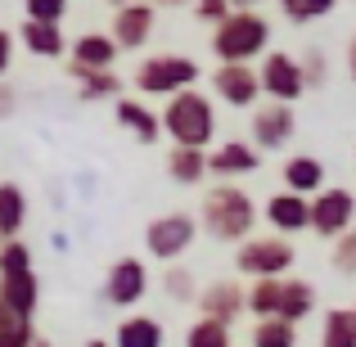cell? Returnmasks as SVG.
I'll list each match as a JSON object with an SVG mask.
<instances>
[{
	"instance_id": "cell-1",
	"label": "cell",
	"mask_w": 356,
	"mask_h": 347,
	"mask_svg": "<svg viewBox=\"0 0 356 347\" xmlns=\"http://www.w3.org/2000/svg\"><path fill=\"white\" fill-rule=\"evenodd\" d=\"M158 127H163V136L176 149H203L208 154V145L217 140V104L199 86L176 90L163 104V113H158Z\"/></svg>"
},
{
	"instance_id": "cell-2",
	"label": "cell",
	"mask_w": 356,
	"mask_h": 347,
	"mask_svg": "<svg viewBox=\"0 0 356 347\" xmlns=\"http://www.w3.org/2000/svg\"><path fill=\"white\" fill-rule=\"evenodd\" d=\"M203 230L212 234V239L221 243H243L257 226V203H252L248 190H239V185L221 181L212 185L208 194H203Z\"/></svg>"
},
{
	"instance_id": "cell-3",
	"label": "cell",
	"mask_w": 356,
	"mask_h": 347,
	"mask_svg": "<svg viewBox=\"0 0 356 347\" xmlns=\"http://www.w3.org/2000/svg\"><path fill=\"white\" fill-rule=\"evenodd\" d=\"M270 50V23L257 9H230L212 27V54L217 63H252Z\"/></svg>"
},
{
	"instance_id": "cell-4",
	"label": "cell",
	"mask_w": 356,
	"mask_h": 347,
	"mask_svg": "<svg viewBox=\"0 0 356 347\" xmlns=\"http://www.w3.org/2000/svg\"><path fill=\"white\" fill-rule=\"evenodd\" d=\"M298 261L293 239H280V234H248L235 248V271L248 280H284Z\"/></svg>"
},
{
	"instance_id": "cell-5",
	"label": "cell",
	"mask_w": 356,
	"mask_h": 347,
	"mask_svg": "<svg viewBox=\"0 0 356 347\" xmlns=\"http://www.w3.org/2000/svg\"><path fill=\"white\" fill-rule=\"evenodd\" d=\"M203 68L190 59V54H149L145 63L136 68V90L140 95H158V99H172L176 90H190L199 86Z\"/></svg>"
},
{
	"instance_id": "cell-6",
	"label": "cell",
	"mask_w": 356,
	"mask_h": 347,
	"mask_svg": "<svg viewBox=\"0 0 356 347\" xmlns=\"http://www.w3.org/2000/svg\"><path fill=\"white\" fill-rule=\"evenodd\" d=\"M194 239H199V221H194L190 212H163V217H154L149 230H145L149 257L167 261V266H176V261L194 248Z\"/></svg>"
},
{
	"instance_id": "cell-7",
	"label": "cell",
	"mask_w": 356,
	"mask_h": 347,
	"mask_svg": "<svg viewBox=\"0 0 356 347\" xmlns=\"http://www.w3.org/2000/svg\"><path fill=\"white\" fill-rule=\"evenodd\" d=\"M257 95L270 99V104H298L302 99V72H298V54L289 50H266L257 68Z\"/></svg>"
},
{
	"instance_id": "cell-8",
	"label": "cell",
	"mask_w": 356,
	"mask_h": 347,
	"mask_svg": "<svg viewBox=\"0 0 356 347\" xmlns=\"http://www.w3.org/2000/svg\"><path fill=\"white\" fill-rule=\"evenodd\" d=\"M352 217H356V199H352V190H343V185H325L321 194L307 199V230H316L321 239L348 234Z\"/></svg>"
},
{
	"instance_id": "cell-9",
	"label": "cell",
	"mask_w": 356,
	"mask_h": 347,
	"mask_svg": "<svg viewBox=\"0 0 356 347\" xmlns=\"http://www.w3.org/2000/svg\"><path fill=\"white\" fill-rule=\"evenodd\" d=\"M145 293H149V266L140 257H118L104 275V302L131 312L145 302Z\"/></svg>"
},
{
	"instance_id": "cell-10",
	"label": "cell",
	"mask_w": 356,
	"mask_h": 347,
	"mask_svg": "<svg viewBox=\"0 0 356 347\" xmlns=\"http://www.w3.org/2000/svg\"><path fill=\"white\" fill-rule=\"evenodd\" d=\"M298 131V113L293 104H252V140L248 145L257 154H270V149H284Z\"/></svg>"
},
{
	"instance_id": "cell-11",
	"label": "cell",
	"mask_w": 356,
	"mask_h": 347,
	"mask_svg": "<svg viewBox=\"0 0 356 347\" xmlns=\"http://www.w3.org/2000/svg\"><path fill=\"white\" fill-rule=\"evenodd\" d=\"M154 18H158V9L149 5V0H131V5H122L113 14V27H108V41L118 45V54L122 50H140V45L154 36Z\"/></svg>"
},
{
	"instance_id": "cell-12",
	"label": "cell",
	"mask_w": 356,
	"mask_h": 347,
	"mask_svg": "<svg viewBox=\"0 0 356 347\" xmlns=\"http://www.w3.org/2000/svg\"><path fill=\"white\" fill-rule=\"evenodd\" d=\"M194 302H199L203 321H217V325L230 330L243 316V284L239 280H212V284H203L199 293H194Z\"/></svg>"
},
{
	"instance_id": "cell-13",
	"label": "cell",
	"mask_w": 356,
	"mask_h": 347,
	"mask_svg": "<svg viewBox=\"0 0 356 347\" xmlns=\"http://www.w3.org/2000/svg\"><path fill=\"white\" fill-rule=\"evenodd\" d=\"M212 90H217V99L230 104V108H252L261 99L252 63H217V68H212Z\"/></svg>"
},
{
	"instance_id": "cell-14",
	"label": "cell",
	"mask_w": 356,
	"mask_h": 347,
	"mask_svg": "<svg viewBox=\"0 0 356 347\" xmlns=\"http://www.w3.org/2000/svg\"><path fill=\"white\" fill-rule=\"evenodd\" d=\"M257 221H266L270 234H280V239H293V234L307 230V199L280 190V194H270V199L257 208Z\"/></svg>"
},
{
	"instance_id": "cell-15",
	"label": "cell",
	"mask_w": 356,
	"mask_h": 347,
	"mask_svg": "<svg viewBox=\"0 0 356 347\" xmlns=\"http://www.w3.org/2000/svg\"><path fill=\"white\" fill-rule=\"evenodd\" d=\"M261 167V154L248 145V140H221L208 154V172L212 176H252Z\"/></svg>"
},
{
	"instance_id": "cell-16",
	"label": "cell",
	"mask_w": 356,
	"mask_h": 347,
	"mask_svg": "<svg viewBox=\"0 0 356 347\" xmlns=\"http://www.w3.org/2000/svg\"><path fill=\"white\" fill-rule=\"evenodd\" d=\"M280 176H284V190L298 194V199H312V194L325 190V163L312 154H293L284 158V167H280Z\"/></svg>"
},
{
	"instance_id": "cell-17",
	"label": "cell",
	"mask_w": 356,
	"mask_h": 347,
	"mask_svg": "<svg viewBox=\"0 0 356 347\" xmlns=\"http://www.w3.org/2000/svg\"><path fill=\"white\" fill-rule=\"evenodd\" d=\"M312 312H316V289H312V280H302V275H284V280H280V307H275V321L302 325Z\"/></svg>"
},
{
	"instance_id": "cell-18",
	"label": "cell",
	"mask_w": 356,
	"mask_h": 347,
	"mask_svg": "<svg viewBox=\"0 0 356 347\" xmlns=\"http://www.w3.org/2000/svg\"><path fill=\"white\" fill-rule=\"evenodd\" d=\"M113 113H118V127H127L131 136L140 140V145H158V140H163L158 113H154L149 104H140V99H127V95H118V99H113Z\"/></svg>"
},
{
	"instance_id": "cell-19",
	"label": "cell",
	"mask_w": 356,
	"mask_h": 347,
	"mask_svg": "<svg viewBox=\"0 0 356 347\" xmlns=\"http://www.w3.org/2000/svg\"><path fill=\"white\" fill-rule=\"evenodd\" d=\"M68 77L77 81L81 104H95V99H118L122 95V77H118L113 68H77V63H68Z\"/></svg>"
},
{
	"instance_id": "cell-20",
	"label": "cell",
	"mask_w": 356,
	"mask_h": 347,
	"mask_svg": "<svg viewBox=\"0 0 356 347\" xmlns=\"http://www.w3.org/2000/svg\"><path fill=\"white\" fill-rule=\"evenodd\" d=\"M18 41H23V50L36 54V59H59V54L68 50V36H63V27H54V23H27L23 18Z\"/></svg>"
},
{
	"instance_id": "cell-21",
	"label": "cell",
	"mask_w": 356,
	"mask_h": 347,
	"mask_svg": "<svg viewBox=\"0 0 356 347\" xmlns=\"http://www.w3.org/2000/svg\"><path fill=\"white\" fill-rule=\"evenodd\" d=\"M163 343H167L163 325H158L154 316L136 312V316H127V321H118V334H113L108 347H163Z\"/></svg>"
},
{
	"instance_id": "cell-22",
	"label": "cell",
	"mask_w": 356,
	"mask_h": 347,
	"mask_svg": "<svg viewBox=\"0 0 356 347\" xmlns=\"http://www.w3.org/2000/svg\"><path fill=\"white\" fill-rule=\"evenodd\" d=\"M68 54H72L68 63H77V68H113L118 45L108 41V32H81Z\"/></svg>"
},
{
	"instance_id": "cell-23",
	"label": "cell",
	"mask_w": 356,
	"mask_h": 347,
	"mask_svg": "<svg viewBox=\"0 0 356 347\" xmlns=\"http://www.w3.org/2000/svg\"><path fill=\"white\" fill-rule=\"evenodd\" d=\"M23 226H27V194H23V185L0 181V243L18 239Z\"/></svg>"
},
{
	"instance_id": "cell-24",
	"label": "cell",
	"mask_w": 356,
	"mask_h": 347,
	"mask_svg": "<svg viewBox=\"0 0 356 347\" xmlns=\"http://www.w3.org/2000/svg\"><path fill=\"white\" fill-rule=\"evenodd\" d=\"M167 176H172L176 185H199L203 176H208V154L203 149H176L167 154Z\"/></svg>"
},
{
	"instance_id": "cell-25",
	"label": "cell",
	"mask_w": 356,
	"mask_h": 347,
	"mask_svg": "<svg viewBox=\"0 0 356 347\" xmlns=\"http://www.w3.org/2000/svg\"><path fill=\"white\" fill-rule=\"evenodd\" d=\"M321 347H356V312H352V307H334V312H325Z\"/></svg>"
},
{
	"instance_id": "cell-26",
	"label": "cell",
	"mask_w": 356,
	"mask_h": 347,
	"mask_svg": "<svg viewBox=\"0 0 356 347\" xmlns=\"http://www.w3.org/2000/svg\"><path fill=\"white\" fill-rule=\"evenodd\" d=\"M252 347H298V325L289 321H257L248 334Z\"/></svg>"
},
{
	"instance_id": "cell-27",
	"label": "cell",
	"mask_w": 356,
	"mask_h": 347,
	"mask_svg": "<svg viewBox=\"0 0 356 347\" xmlns=\"http://www.w3.org/2000/svg\"><path fill=\"white\" fill-rule=\"evenodd\" d=\"M185 347H235V339H230V330L226 325H217V321H194L190 325V334H185Z\"/></svg>"
},
{
	"instance_id": "cell-28",
	"label": "cell",
	"mask_w": 356,
	"mask_h": 347,
	"mask_svg": "<svg viewBox=\"0 0 356 347\" xmlns=\"http://www.w3.org/2000/svg\"><path fill=\"white\" fill-rule=\"evenodd\" d=\"M163 293L172 298V302H194V275L185 266H167V275H163Z\"/></svg>"
},
{
	"instance_id": "cell-29",
	"label": "cell",
	"mask_w": 356,
	"mask_h": 347,
	"mask_svg": "<svg viewBox=\"0 0 356 347\" xmlns=\"http://www.w3.org/2000/svg\"><path fill=\"white\" fill-rule=\"evenodd\" d=\"M14 271H32V243L23 239L0 243V275H14Z\"/></svg>"
},
{
	"instance_id": "cell-30",
	"label": "cell",
	"mask_w": 356,
	"mask_h": 347,
	"mask_svg": "<svg viewBox=\"0 0 356 347\" xmlns=\"http://www.w3.org/2000/svg\"><path fill=\"white\" fill-rule=\"evenodd\" d=\"M23 14L27 23H63V14H68V0H23Z\"/></svg>"
},
{
	"instance_id": "cell-31",
	"label": "cell",
	"mask_w": 356,
	"mask_h": 347,
	"mask_svg": "<svg viewBox=\"0 0 356 347\" xmlns=\"http://www.w3.org/2000/svg\"><path fill=\"white\" fill-rule=\"evenodd\" d=\"M334 5H339V0H289L284 14L293 18V23H316V18L334 14Z\"/></svg>"
},
{
	"instance_id": "cell-32",
	"label": "cell",
	"mask_w": 356,
	"mask_h": 347,
	"mask_svg": "<svg viewBox=\"0 0 356 347\" xmlns=\"http://www.w3.org/2000/svg\"><path fill=\"white\" fill-rule=\"evenodd\" d=\"M298 72H302V86H325V77H330V59H325L321 50H307L302 59H298Z\"/></svg>"
},
{
	"instance_id": "cell-33",
	"label": "cell",
	"mask_w": 356,
	"mask_h": 347,
	"mask_svg": "<svg viewBox=\"0 0 356 347\" xmlns=\"http://www.w3.org/2000/svg\"><path fill=\"white\" fill-rule=\"evenodd\" d=\"M334 271L339 275H356V234H339L334 239Z\"/></svg>"
},
{
	"instance_id": "cell-34",
	"label": "cell",
	"mask_w": 356,
	"mask_h": 347,
	"mask_svg": "<svg viewBox=\"0 0 356 347\" xmlns=\"http://www.w3.org/2000/svg\"><path fill=\"white\" fill-rule=\"evenodd\" d=\"M32 339H36L32 321H9L0 330V347H32Z\"/></svg>"
},
{
	"instance_id": "cell-35",
	"label": "cell",
	"mask_w": 356,
	"mask_h": 347,
	"mask_svg": "<svg viewBox=\"0 0 356 347\" xmlns=\"http://www.w3.org/2000/svg\"><path fill=\"white\" fill-rule=\"evenodd\" d=\"M194 14H199L203 23H212V27H217L221 18L230 14V0H194Z\"/></svg>"
},
{
	"instance_id": "cell-36",
	"label": "cell",
	"mask_w": 356,
	"mask_h": 347,
	"mask_svg": "<svg viewBox=\"0 0 356 347\" xmlns=\"http://www.w3.org/2000/svg\"><path fill=\"white\" fill-rule=\"evenodd\" d=\"M9 63H14V32H9V27H0V81H5Z\"/></svg>"
},
{
	"instance_id": "cell-37",
	"label": "cell",
	"mask_w": 356,
	"mask_h": 347,
	"mask_svg": "<svg viewBox=\"0 0 356 347\" xmlns=\"http://www.w3.org/2000/svg\"><path fill=\"white\" fill-rule=\"evenodd\" d=\"M14 108H18L14 86H9V81H0V122H5V118H14Z\"/></svg>"
},
{
	"instance_id": "cell-38",
	"label": "cell",
	"mask_w": 356,
	"mask_h": 347,
	"mask_svg": "<svg viewBox=\"0 0 356 347\" xmlns=\"http://www.w3.org/2000/svg\"><path fill=\"white\" fill-rule=\"evenodd\" d=\"M149 5H154V9L158 5H163V9H181V5H194V0H149Z\"/></svg>"
},
{
	"instance_id": "cell-39",
	"label": "cell",
	"mask_w": 356,
	"mask_h": 347,
	"mask_svg": "<svg viewBox=\"0 0 356 347\" xmlns=\"http://www.w3.org/2000/svg\"><path fill=\"white\" fill-rule=\"evenodd\" d=\"M261 0H230V9H257Z\"/></svg>"
},
{
	"instance_id": "cell-40",
	"label": "cell",
	"mask_w": 356,
	"mask_h": 347,
	"mask_svg": "<svg viewBox=\"0 0 356 347\" xmlns=\"http://www.w3.org/2000/svg\"><path fill=\"white\" fill-rule=\"evenodd\" d=\"M9 321H14V316H9V312H5V302H0V330H5Z\"/></svg>"
},
{
	"instance_id": "cell-41",
	"label": "cell",
	"mask_w": 356,
	"mask_h": 347,
	"mask_svg": "<svg viewBox=\"0 0 356 347\" xmlns=\"http://www.w3.org/2000/svg\"><path fill=\"white\" fill-rule=\"evenodd\" d=\"M32 347H50V339H41V334H36V339H32Z\"/></svg>"
},
{
	"instance_id": "cell-42",
	"label": "cell",
	"mask_w": 356,
	"mask_h": 347,
	"mask_svg": "<svg viewBox=\"0 0 356 347\" xmlns=\"http://www.w3.org/2000/svg\"><path fill=\"white\" fill-rule=\"evenodd\" d=\"M86 347H108V343H104V339H90V343H86Z\"/></svg>"
},
{
	"instance_id": "cell-43",
	"label": "cell",
	"mask_w": 356,
	"mask_h": 347,
	"mask_svg": "<svg viewBox=\"0 0 356 347\" xmlns=\"http://www.w3.org/2000/svg\"><path fill=\"white\" fill-rule=\"evenodd\" d=\"M108 5H113V9H122V5H131V0H108Z\"/></svg>"
},
{
	"instance_id": "cell-44",
	"label": "cell",
	"mask_w": 356,
	"mask_h": 347,
	"mask_svg": "<svg viewBox=\"0 0 356 347\" xmlns=\"http://www.w3.org/2000/svg\"><path fill=\"white\" fill-rule=\"evenodd\" d=\"M280 5H289V0H280Z\"/></svg>"
}]
</instances>
